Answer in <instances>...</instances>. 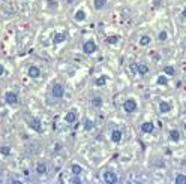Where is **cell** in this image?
Masks as SVG:
<instances>
[{
  "instance_id": "9",
  "label": "cell",
  "mask_w": 186,
  "mask_h": 184,
  "mask_svg": "<svg viewBox=\"0 0 186 184\" xmlns=\"http://www.w3.org/2000/svg\"><path fill=\"white\" fill-rule=\"evenodd\" d=\"M153 130H155V124L152 121H144L141 124V132L143 133H152Z\"/></svg>"
},
{
  "instance_id": "18",
  "label": "cell",
  "mask_w": 186,
  "mask_h": 184,
  "mask_svg": "<svg viewBox=\"0 0 186 184\" xmlns=\"http://www.w3.org/2000/svg\"><path fill=\"white\" fill-rule=\"evenodd\" d=\"M92 105L95 106V108H101L104 105V99L101 97V96H95L93 99H92Z\"/></svg>"
},
{
  "instance_id": "2",
  "label": "cell",
  "mask_w": 186,
  "mask_h": 184,
  "mask_svg": "<svg viewBox=\"0 0 186 184\" xmlns=\"http://www.w3.org/2000/svg\"><path fill=\"white\" fill-rule=\"evenodd\" d=\"M27 123H29V127L32 130H35V132H42V121L39 120V118H36V117H30L27 120Z\"/></svg>"
},
{
  "instance_id": "24",
  "label": "cell",
  "mask_w": 186,
  "mask_h": 184,
  "mask_svg": "<svg viewBox=\"0 0 186 184\" xmlns=\"http://www.w3.org/2000/svg\"><path fill=\"white\" fill-rule=\"evenodd\" d=\"M0 153H2L3 156H9V154H11V147H9V145H2V147H0Z\"/></svg>"
},
{
  "instance_id": "19",
  "label": "cell",
  "mask_w": 186,
  "mask_h": 184,
  "mask_svg": "<svg viewBox=\"0 0 186 184\" xmlns=\"http://www.w3.org/2000/svg\"><path fill=\"white\" fill-rule=\"evenodd\" d=\"M71 169H72V174H74V175H81V174H83V166L78 163H74L71 166Z\"/></svg>"
},
{
  "instance_id": "34",
  "label": "cell",
  "mask_w": 186,
  "mask_h": 184,
  "mask_svg": "<svg viewBox=\"0 0 186 184\" xmlns=\"http://www.w3.org/2000/svg\"><path fill=\"white\" fill-rule=\"evenodd\" d=\"M185 130H186V123H185Z\"/></svg>"
},
{
  "instance_id": "25",
  "label": "cell",
  "mask_w": 186,
  "mask_h": 184,
  "mask_svg": "<svg viewBox=\"0 0 186 184\" xmlns=\"http://www.w3.org/2000/svg\"><path fill=\"white\" fill-rule=\"evenodd\" d=\"M95 84H96L98 87H101V85H105V84H107V76H99L96 81H95Z\"/></svg>"
},
{
  "instance_id": "4",
  "label": "cell",
  "mask_w": 186,
  "mask_h": 184,
  "mask_svg": "<svg viewBox=\"0 0 186 184\" xmlns=\"http://www.w3.org/2000/svg\"><path fill=\"white\" fill-rule=\"evenodd\" d=\"M137 102L134 100V99H128L126 102L123 103V109H125V112L126 114H132V112H135L137 111Z\"/></svg>"
},
{
  "instance_id": "29",
  "label": "cell",
  "mask_w": 186,
  "mask_h": 184,
  "mask_svg": "<svg viewBox=\"0 0 186 184\" xmlns=\"http://www.w3.org/2000/svg\"><path fill=\"white\" fill-rule=\"evenodd\" d=\"M71 181H72V183H78V184L83 183V181H81V178H78V175H75V178H72Z\"/></svg>"
},
{
  "instance_id": "23",
  "label": "cell",
  "mask_w": 186,
  "mask_h": 184,
  "mask_svg": "<svg viewBox=\"0 0 186 184\" xmlns=\"http://www.w3.org/2000/svg\"><path fill=\"white\" fill-rule=\"evenodd\" d=\"M174 183H176V184H186V175L179 174L177 177L174 178Z\"/></svg>"
},
{
  "instance_id": "13",
  "label": "cell",
  "mask_w": 186,
  "mask_h": 184,
  "mask_svg": "<svg viewBox=\"0 0 186 184\" xmlns=\"http://www.w3.org/2000/svg\"><path fill=\"white\" fill-rule=\"evenodd\" d=\"M159 111L162 112V114H168L170 111H171V105L165 100H162V102L159 103Z\"/></svg>"
},
{
  "instance_id": "1",
  "label": "cell",
  "mask_w": 186,
  "mask_h": 184,
  "mask_svg": "<svg viewBox=\"0 0 186 184\" xmlns=\"http://www.w3.org/2000/svg\"><path fill=\"white\" fill-rule=\"evenodd\" d=\"M98 51V45L95 41H92V39H89V41H86L83 43V53L84 54H93V53H96Z\"/></svg>"
},
{
  "instance_id": "3",
  "label": "cell",
  "mask_w": 186,
  "mask_h": 184,
  "mask_svg": "<svg viewBox=\"0 0 186 184\" xmlns=\"http://www.w3.org/2000/svg\"><path fill=\"white\" fill-rule=\"evenodd\" d=\"M51 95H53V97H56V99H62L63 96H65V87H63L62 84H54L53 85V89H51Z\"/></svg>"
},
{
  "instance_id": "30",
  "label": "cell",
  "mask_w": 186,
  "mask_h": 184,
  "mask_svg": "<svg viewBox=\"0 0 186 184\" xmlns=\"http://www.w3.org/2000/svg\"><path fill=\"white\" fill-rule=\"evenodd\" d=\"M5 74V68H3V64H0V76Z\"/></svg>"
},
{
  "instance_id": "12",
  "label": "cell",
  "mask_w": 186,
  "mask_h": 184,
  "mask_svg": "<svg viewBox=\"0 0 186 184\" xmlns=\"http://www.w3.org/2000/svg\"><path fill=\"white\" fill-rule=\"evenodd\" d=\"M47 172H48V168H47V163H45V162H39V163L36 165V174L45 175Z\"/></svg>"
},
{
  "instance_id": "33",
  "label": "cell",
  "mask_w": 186,
  "mask_h": 184,
  "mask_svg": "<svg viewBox=\"0 0 186 184\" xmlns=\"http://www.w3.org/2000/svg\"><path fill=\"white\" fill-rule=\"evenodd\" d=\"M74 2H75V0H66V3H69V5H72Z\"/></svg>"
},
{
  "instance_id": "31",
  "label": "cell",
  "mask_w": 186,
  "mask_h": 184,
  "mask_svg": "<svg viewBox=\"0 0 186 184\" xmlns=\"http://www.w3.org/2000/svg\"><path fill=\"white\" fill-rule=\"evenodd\" d=\"M182 18H183V20H186V8L183 9V12H182Z\"/></svg>"
},
{
  "instance_id": "26",
  "label": "cell",
  "mask_w": 186,
  "mask_h": 184,
  "mask_svg": "<svg viewBox=\"0 0 186 184\" xmlns=\"http://www.w3.org/2000/svg\"><path fill=\"white\" fill-rule=\"evenodd\" d=\"M167 38H168V33H167L165 30H162V32H161V33L158 34V41H159V42L167 41Z\"/></svg>"
},
{
  "instance_id": "27",
  "label": "cell",
  "mask_w": 186,
  "mask_h": 184,
  "mask_svg": "<svg viewBox=\"0 0 186 184\" xmlns=\"http://www.w3.org/2000/svg\"><path fill=\"white\" fill-rule=\"evenodd\" d=\"M158 84L159 85H167V84H168V78H167L165 75H161L158 78Z\"/></svg>"
},
{
  "instance_id": "6",
  "label": "cell",
  "mask_w": 186,
  "mask_h": 184,
  "mask_svg": "<svg viewBox=\"0 0 186 184\" xmlns=\"http://www.w3.org/2000/svg\"><path fill=\"white\" fill-rule=\"evenodd\" d=\"M122 138H123V133H122V130L120 129H114V130H111V133H110V139L113 141L114 144H119L120 141H122Z\"/></svg>"
},
{
  "instance_id": "14",
  "label": "cell",
  "mask_w": 186,
  "mask_h": 184,
  "mask_svg": "<svg viewBox=\"0 0 186 184\" xmlns=\"http://www.w3.org/2000/svg\"><path fill=\"white\" fill-rule=\"evenodd\" d=\"M66 41V33H54L53 36V43H62Z\"/></svg>"
},
{
  "instance_id": "8",
  "label": "cell",
  "mask_w": 186,
  "mask_h": 184,
  "mask_svg": "<svg viewBox=\"0 0 186 184\" xmlns=\"http://www.w3.org/2000/svg\"><path fill=\"white\" fill-rule=\"evenodd\" d=\"M77 118H78V114H77L75 109H71V111H68V112H66V115H65V120H66V123H69V124L75 123Z\"/></svg>"
},
{
  "instance_id": "5",
  "label": "cell",
  "mask_w": 186,
  "mask_h": 184,
  "mask_svg": "<svg viewBox=\"0 0 186 184\" xmlns=\"http://www.w3.org/2000/svg\"><path fill=\"white\" fill-rule=\"evenodd\" d=\"M5 102L8 105H17V103L20 102V97H18V95L15 91H8L6 95H5Z\"/></svg>"
},
{
  "instance_id": "11",
  "label": "cell",
  "mask_w": 186,
  "mask_h": 184,
  "mask_svg": "<svg viewBox=\"0 0 186 184\" xmlns=\"http://www.w3.org/2000/svg\"><path fill=\"white\" fill-rule=\"evenodd\" d=\"M29 76H30V78H35V79L39 78V76H41V69L38 68V66H30V68H29Z\"/></svg>"
},
{
  "instance_id": "16",
  "label": "cell",
  "mask_w": 186,
  "mask_h": 184,
  "mask_svg": "<svg viewBox=\"0 0 186 184\" xmlns=\"http://www.w3.org/2000/svg\"><path fill=\"white\" fill-rule=\"evenodd\" d=\"M170 141H173V142H179L180 141V132L177 129H173L170 132Z\"/></svg>"
},
{
  "instance_id": "28",
  "label": "cell",
  "mask_w": 186,
  "mask_h": 184,
  "mask_svg": "<svg viewBox=\"0 0 186 184\" xmlns=\"http://www.w3.org/2000/svg\"><path fill=\"white\" fill-rule=\"evenodd\" d=\"M164 72H165L167 75H174V74H176V69L173 68V66H165V68H164Z\"/></svg>"
},
{
  "instance_id": "15",
  "label": "cell",
  "mask_w": 186,
  "mask_h": 184,
  "mask_svg": "<svg viewBox=\"0 0 186 184\" xmlns=\"http://www.w3.org/2000/svg\"><path fill=\"white\" fill-rule=\"evenodd\" d=\"M150 42H152V38H150L149 34H143V36L140 38L138 43H140L141 47H147V45H150Z\"/></svg>"
},
{
  "instance_id": "32",
  "label": "cell",
  "mask_w": 186,
  "mask_h": 184,
  "mask_svg": "<svg viewBox=\"0 0 186 184\" xmlns=\"http://www.w3.org/2000/svg\"><path fill=\"white\" fill-rule=\"evenodd\" d=\"M161 2H164V0H155V3H153V5H155V6H159V3H161Z\"/></svg>"
},
{
  "instance_id": "17",
  "label": "cell",
  "mask_w": 186,
  "mask_h": 184,
  "mask_svg": "<svg viewBox=\"0 0 186 184\" xmlns=\"http://www.w3.org/2000/svg\"><path fill=\"white\" fill-rule=\"evenodd\" d=\"M107 3H108V0H93V5H95V9L98 11H101L104 8L107 6Z\"/></svg>"
},
{
  "instance_id": "22",
  "label": "cell",
  "mask_w": 186,
  "mask_h": 184,
  "mask_svg": "<svg viewBox=\"0 0 186 184\" xmlns=\"http://www.w3.org/2000/svg\"><path fill=\"white\" fill-rule=\"evenodd\" d=\"M83 124H84V129L86 130H92L95 127V121H93V120H89V118H86Z\"/></svg>"
},
{
  "instance_id": "20",
  "label": "cell",
  "mask_w": 186,
  "mask_h": 184,
  "mask_svg": "<svg viewBox=\"0 0 186 184\" xmlns=\"http://www.w3.org/2000/svg\"><path fill=\"white\" fill-rule=\"evenodd\" d=\"M119 41H120V36H117V34H114V36H107V39H105V42L110 43V45H116Z\"/></svg>"
},
{
  "instance_id": "21",
  "label": "cell",
  "mask_w": 186,
  "mask_h": 184,
  "mask_svg": "<svg viewBox=\"0 0 186 184\" xmlns=\"http://www.w3.org/2000/svg\"><path fill=\"white\" fill-rule=\"evenodd\" d=\"M74 18H75V21H78V23H81V21H84L86 20V12L84 11H77L75 12V15H74Z\"/></svg>"
},
{
  "instance_id": "10",
  "label": "cell",
  "mask_w": 186,
  "mask_h": 184,
  "mask_svg": "<svg viewBox=\"0 0 186 184\" xmlns=\"http://www.w3.org/2000/svg\"><path fill=\"white\" fill-rule=\"evenodd\" d=\"M149 70H150V68L147 66V64H144V63H140V64H137V72H138V75H141V76H144L149 74Z\"/></svg>"
},
{
  "instance_id": "7",
  "label": "cell",
  "mask_w": 186,
  "mask_h": 184,
  "mask_svg": "<svg viewBox=\"0 0 186 184\" xmlns=\"http://www.w3.org/2000/svg\"><path fill=\"white\" fill-rule=\"evenodd\" d=\"M104 181L107 184H116L119 181V178L116 175V172H105L104 174Z\"/></svg>"
}]
</instances>
